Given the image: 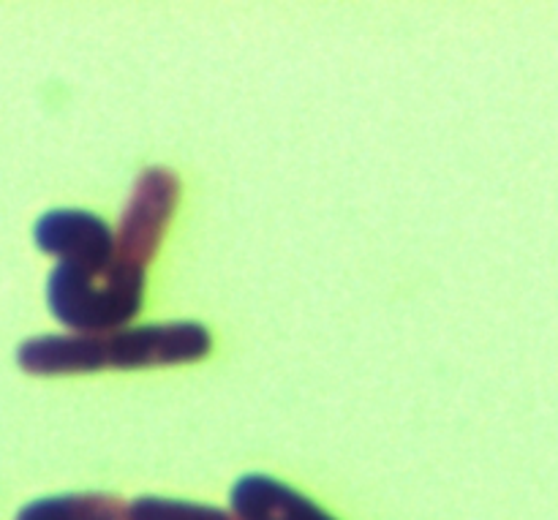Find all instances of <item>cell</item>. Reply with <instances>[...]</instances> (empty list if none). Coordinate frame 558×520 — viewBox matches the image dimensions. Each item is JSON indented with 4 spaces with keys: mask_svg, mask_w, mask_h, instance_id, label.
I'll use <instances>...</instances> for the list:
<instances>
[{
    "mask_svg": "<svg viewBox=\"0 0 558 520\" xmlns=\"http://www.w3.org/2000/svg\"><path fill=\"white\" fill-rule=\"evenodd\" d=\"M213 349V336L199 322H156L112 332H63L27 338L16 363L33 376H80L104 368H156L196 363Z\"/></svg>",
    "mask_w": 558,
    "mask_h": 520,
    "instance_id": "1",
    "label": "cell"
},
{
    "mask_svg": "<svg viewBox=\"0 0 558 520\" xmlns=\"http://www.w3.org/2000/svg\"><path fill=\"white\" fill-rule=\"evenodd\" d=\"M145 287V270L114 256L101 270L54 265L47 278V305L71 332H112L140 314Z\"/></svg>",
    "mask_w": 558,
    "mask_h": 520,
    "instance_id": "2",
    "label": "cell"
},
{
    "mask_svg": "<svg viewBox=\"0 0 558 520\" xmlns=\"http://www.w3.org/2000/svg\"><path fill=\"white\" fill-rule=\"evenodd\" d=\"M180 202V180L172 169L150 167L136 178L114 229V259L147 270Z\"/></svg>",
    "mask_w": 558,
    "mask_h": 520,
    "instance_id": "3",
    "label": "cell"
},
{
    "mask_svg": "<svg viewBox=\"0 0 558 520\" xmlns=\"http://www.w3.org/2000/svg\"><path fill=\"white\" fill-rule=\"evenodd\" d=\"M33 240L58 265L101 270L114 256V229L96 213L60 207L44 213L33 227Z\"/></svg>",
    "mask_w": 558,
    "mask_h": 520,
    "instance_id": "4",
    "label": "cell"
},
{
    "mask_svg": "<svg viewBox=\"0 0 558 520\" xmlns=\"http://www.w3.org/2000/svg\"><path fill=\"white\" fill-rule=\"evenodd\" d=\"M229 505L240 520H338L314 499L267 474H245L232 485Z\"/></svg>",
    "mask_w": 558,
    "mask_h": 520,
    "instance_id": "5",
    "label": "cell"
},
{
    "mask_svg": "<svg viewBox=\"0 0 558 520\" xmlns=\"http://www.w3.org/2000/svg\"><path fill=\"white\" fill-rule=\"evenodd\" d=\"M125 510L112 494H63L31 501L14 520H125Z\"/></svg>",
    "mask_w": 558,
    "mask_h": 520,
    "instance_id": "6",
    "label": "cell"
},
{
    "mask_svg": "<svg viewBox=\"0 0 558 520\" xmlns=\"http://www.w3.org/2000/svg\"><path fill=\"white\" fill-rule=\"evenodd\" d=\"M125 520H240L232 510L163 496H140L125 510Z\"/></svg>",
    "mask_w": 558,
    "mask_h": 520,
    "instance_id": "7",
    "label": "cell"
}]
</instances>
